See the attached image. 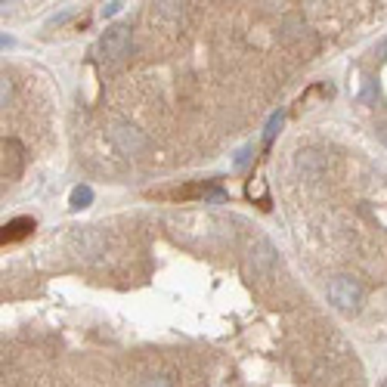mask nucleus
Listing matches in <instances>:
<instances>
[{"instance_id":"obj_5","label":"nucleus","mask_w":387,"mask_h":387,"mask_svg":"<svg viewBox=\"0 0 387 387\" xmlns=\"http://www.w3.org/2000/svg\"><path fill=\"white\" fill-rule=\"evenodd\" d=\"M297 171H301L307 180H319V177L329 171V162H325L323 152H313V149H307V152H297Z\"/></svg>"},{"instance_id":"obj_1","label":"nucleus","mask_w":387,"mask_h":387,"mask_svg":"<svg viewBox=\"0 0 387 387\" xmlns=\"http://www.w3.org/2000/svg\"><path fill=\"white\" fill-rule=\"evenodd\" d=\"M329 303L338 313H356L362 303V285L353 276H335L329 282Z\"/></svg>"},{"instance_id":"obj_9","label":"nucleus","mask_w":387,"mask_h":387,"mask_svg":"<svg viewBox=\"0 0 387 387\" xmlns=\"http://www.w3.org/2000/svg\"><path fill=\"white\" fill-rule=\"evenodd\" d=\"M90 201H93V189L90 186H75V189H71V208H75V211L87 208Z\"/></svg>"},{"instance_id":"obj_12","label":"nucleus","mask_w":387,"mask_h":387,"mask_svg":"<svg viewBox=\"0 0 387 387\" xmlns=\"http://www.w3.org/2000/svg\"><path fill=\"white\" fill-rule=\"evenodd\" d=\"M248 158H251V146H245V149H239L236 152V171H242L248 164Z\"/></svg>"},{"instance_id":"obj_6","label":"nucleus","mask_w":387,"mask_h":387,"mask_svg":"<svg viewBox=\"0 0 387 387\" xmlns=\"http://www.w3.org/2000/svg\"><path fill=\"white\" fill-rule=\"evenodd\" d=\"M25 149H22V142L16 140H3V180H13L16 174H19L22 162H25Z\"/></svg>"},{"instance_id":"obj_15","label":"nucleus","mask_w":387,"mask_h":387,"mask_svg":"<svg viewBox=\"0 0 387 387\" xmlns=\"http://www.w3.org/2000/svg\"><path fill=\"white\" fill-rule=\"evenodd\" d=\"M375 56H378V59H387V38L378 40V47H375Z\"/></svg>"},{"instance_id":"obj_13","label":"nucleus","mask_w":387,"mask_h":387,"mask_svg":"<svg viewBox=\"0 0 387 387\" xmlns=\"http://www.w3.org/2000/svg\"><path fill=\"white\" fill-rule=\"evenodd\" d=\"M115 13H121V3H118V0H115V3H105V7H103V16H115Z\"/></svg>"},{"instance_id":"obj_4","label":"nucleus","mask_w":387,"mask_h":387,"mask_svg":"<svg viewBox=\"0 0 387 387\" xmlns=\"http://www.w3.org/2000/svg\"><path fill=\"white\" fill-rule=\"evenodd\" d=\"M273 264H276V248H273V242L270 239L254 242L251 254H248V266H251L254 276H266V273L273 270Z\"/></svg>"},{"instance_id":"obj_10","label":"nucleus","mask_w":387,"mask_h":387,"mask_svg":"<svg viewBox=\"0 0 387 387\" xmlns=\"http://www.w3.org/2000/svg\"><path fill=\"white\" fill-rule=\"evenodd\" d=\"M282 127V112H276V115L270 118V121H266V130H264V142L266 146H270L273 142V136H276V130Z\"/></svg>"},{"instance_id":"obj_2","label":"nucleus","mask_w":387,"mask_h":387,"mask_svg":"<svg viewBox=\"0 0 387 387\" xmlns=\"http://www.w3.org/2000/svg\"><path fill=\"white\" fill-rule=\"evenodd\" d=\"M130 47H134V32L130 25H112L103 32L99 38V56L105 62H121V59L130 56Z\"/></svg>"},{"instance_id":"obj_16","label":"nucleus","mask_w":387,"mask_h":387,"mask_svg":"<svg viewBox=\"0 0 387 387\" xmlns=\"http://www.w3.org/2000/svg\"><path fill=\"white\" fill-rule=\"evenodd\" d=\"M381 140H384V142H387V127H384V130H381Z\"/></svg>"},{"instance_id":"obj_11","label":"nucleus","mask_w":387,"mask_h":387,"mask_svg":"<svg viewBox=\"0 0 387 387\" xmlns=\"http://www.w3.org/2000/svg\"><path fill=\"white\" fill-rule=\"evenodd\" d=\"M142 387H171V378H164V375H149V378H142Z\"/></svg>"},{"instance_id":"obj_7","label":"nucleus","mask_w":387,"mask_h":387,"mask_svg":"<svg viewBox=\"0 0 387 387\" xmlns=\"http://www.w3.org/2000/svg\"><path fill=\"white\" fill-rule=\"evenodd\" d=\"M28 229H34V220L32 217H19V220H10L3 226V242H16L22 236H28Z\"/></svg>"},{"instance_id":"obj_17","label":"nucleus","mask_w":387,"mask_h":387,"mask_svg":"<svg viewBox=\"0 0 387 387\" xmlns=\"http://www.w3.org/2000/svg\"><path fill=\"white\" fill-rule=\"evenodd\" d=\"M381 387H387V381H384V384H381Z\"/></svg>"},{"instance_id":"obj_3","label":"nucleus","mask_w":387,"mask_h":387,"mask_svg":"<svg viewBox=\"0 0 387 387\" xmlns=\"http://www.w3.org/2000/svg\"><path fill=\"white\" fill-rule=\"evenodd\" d=\"M112 142H115L124 155H136L149 146V136L142 134L140 127H134V124H118V127L112 130Z\"/></svg>"},{"instance_id":"obj_8","label":"nucleus","mask_w":387,"mask_h":387,"mask_svg":"<svg viewBox=\"0 0 387 387\" xmlns=\"http://www.w3.org/2000/svg\"><path fill=\"white\" fill-rule=\"evenodd\" d=\"M307 32V22L301 19V16H285V22H282V38H301V34Z\"/></svg>"},{"instance_id":"obj_14","label":"nucleus","mask_w":387,"mask_h":387,"mask_svg":"<svg viewBox=\"0 0 387 387\" xmlns=\"http://www.w3.org/2000/svg\"><path fill=\"white\" fill-rule=\"evenodd\" d=\"M10 97H13V84L3 77V105H10Z\"/></svg>"}]
</instances>
